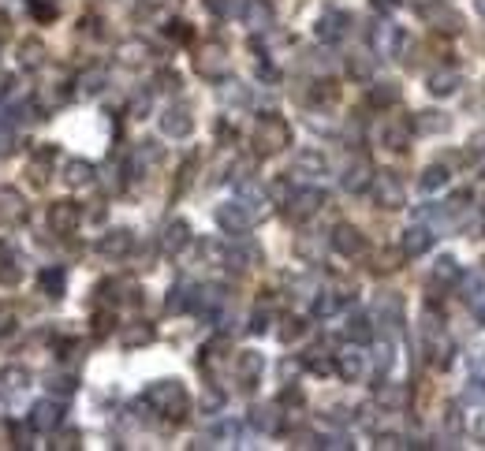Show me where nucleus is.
I'll list each match as a JSON object with an SVG mask.
<instances>
[{
	"label": "nucleus",
	"instance_id": "nucleus-28",
	"mask_svg": "<svg viewBox=\"0 0 485 451\" xmlns=\"http://www.w3.org/2000/svg\"><path fill=\"white\" fill-rule=\"evenodd\" d=\"M396 101H400V86L396 83H373L370 86V104H377V109H392Z\"/></svg>",
	"mask_w": 485,
	"mask_h": 451
},
{
	"label": "nucleus",
	"instance_id": "nucleus-41",
	"mask_svg": "<svg viewBox=\"0 0 485 451\" xmlns=\"http://www.w3.org/2000/svg\"><path fill=\"white\" fill-rule=\"evenodd\" d=\"M303 332H306V321H303V317H284V328H280V339H284V343L303 339Z\"/></svg>",
	"mask_w": 485,
	"mask_h": 451
},
{
	"label": "nucleus",
	"instance_id": "nucleus-27",
	"mask_svg": "<svg viewBox=\"0 0 485 451\" xmlns=\"http://www.w3.org/2000/svg\"><path fill=\"white\" fill-rule=\"evenodd\" d=\"M377 403L388 407V410H400L407 403V388H403V384H377Z\"/></svg>",
	"mask_w": 485,
	"mask_h": 451
},
{
	"label": "nucleus",
	"instance_id": "nucleus-8",
	"mask_svg": "<svg viewBox=\"0 0 485 451\" xmlns=\"http://www.w3.org/2000/svg\"><path fill=\"white\" fill-rule=\"evenodd\" d=\"M370 37H373V49L381 52V56H400L403 45H407L403 30H400V26H392V23H377Z\"/></svg>",
	"mask_w": 485,
	"mask_h": 451
},
{
	"label": "nucleus",
	"instance_id": "nucleus-17",
	"mask_svg": "<svg viewBox=\"0 0 485 451\" xmlns=\"http://www.w3.org/2000/svg\"><path fill=\"white\" fill-rule=\"evenodd\" d=\"M460 86H463V71H460V68H448V64L429 75V90H433L437 97H448V94H455Z\"/></svg>",
	"mask_w": 485,
	"mask_h": 451
},
{
	"label": "nucleus",
	"instance_id": "nucleus-60",
	"mask_svg": "<svg viewBox=\"0 0 485 451\" xmlns=\"http://www.w3.org/2000/svg\"><path fill=\"white\" fill-rule=\"evenodd\" d=\"M400 0H373V8H396Z\"/></svg>",
	"mask_w": 485,
	"mask_h": 451
},
{
	"label": "nucleus",
	"instance_id": "nucleus-45",
	"mask_svg": "<svg viewBox=\"0 0 485 451\" xmlns=\"http://www.w3.org/2000/svg\"><path fill=\"white\" fill-rule=\"evenodd\" d=\"M157 161H161L157 142H142V145H138V164H157Z\"/></svg>",
	"mask_w": 485,
	"mask_h": 451
},
{
	"label": "nucleus",
	"instance_id": "nucleus-34",
	"mask_svg": "<svg viewBox=\"0 0 485 451\" xmlns=\"http://www.w3.org/2000/svg\"><path fill=\"white\" fill-rule=\"evenodd\" d=\"M444 127H448V116L444 112H418V119H414V131H422V135H437Z\"/></svg>",
	"mask_w": 485,
	"mask_h": 451
},
{
	"label": "nucleus",
	"instance_id": "nucleus-57",
	"mask_svg": "<svg viewBox=\"0 0 485 451\" xmlns=\"http://www.w3.org/2000/svg\"><path fill=\"white\" fill-rule=\"evenodd\" d=\"M377 447H403V440H400V436H392V433H385V436H381V444H377Z\"/></svg>",
	"mask_w": 485,
	"mask_h": 451
},
{
	"label": "nucleus",
	"instance_id": "nucleus-46",
	"mask_svg": "<svg viewBox=\"0 0 485 451\" xmlns=\"http://www.w3.org/2000/svg\"><path fill=\"white\" fill-rule=\"evenodd\" d=\"M336 306H340V295H321L318 302H313V313H318V317H329Z\"/></svg>",
	"mask_w": 485,
	"mask_h": 451
},
{
	"label": "nucleus",
	"instance_id": "nucleus-47",
	"mask_svg": "<svg viewBox=\"0 0 485 451\" xmlns=\"http://www.w3.org/2000/svg\"><path fill=\"white\" fill-rule=\"evenodd\" d=\"M49 388L56 392V395H71L75 392V380L71 377H49Z\"/></svg>",
	"mask_w": 485,
	"mask_h": 451
},
{
	"label": "nucleus",
	"instance_id": "nucleus-20",
	"mask_svg": "<svg viewBox=\"0 0 485 451\" xmlns=\"http://www.w3.org/2000/svg\"><path fill=\"white\" fill-rule=\"evenodd\" d=\"M373 313H377V321L381 325H400L403 321V302H400V295H392V291H385V295H377V302H373Z\"/></svg>",
	"mask_w": 485,
	"mask_h": 451
},
{
	"label": "nucleus",
	"instance_id": "nucleus-50",
	"mask_svg": "<svg viewBox=\"0 0 485 451\" xmlns=\"http://www.w3.org/2000/svg\"><path fill=\"white\" fill-rule=\"evenodd\" d=\"M205 8L213 11V16H220V19H224L228 11H232V0H205Z\"/></svg>",
	"mask_w": 485,
	"mask_h": 451
},
{
	"label": "nucleus",
	"instance_id": "nucleus-32",
	"mask_svg": "<svg viewBox=\"0 0 485 451\" xmlns=\"http://www.w3.org/2000/svg\"><path fill=\"white\" fill-rule=\"evenodd\" d=\"M460 265H455V258H441L437 265H433V284H441V287H448V284H455L460 280Z\"/></svg>",
	"mask_w": 485,
	"mask_h": 451
},
{
	"label": "nucleus",
	"instance_id": "nucleus-36",
	"mask_svg": "<svg viewBox=\"0 0 485 451\" xmlns=\"http://www.w3.org/2000/svg\"><path fill=\"white\" fill-rule=\"evenodd\" d=\"M19 56H23V68H42V56H45V49H42V42L37 37H30V42H23L19 45Z\"/></svg>",
	"mask_w": 485,
	"mask_h": 451
},
{
	"label": "nucleus",
	"instance_id": "nucleus-44",
	"mask_svg": "<svg viewBox=\"0 0 485 451\" xmlns=\"http://www.w3.org/2000/svg\"><path fill=\"white\" fill-rule=\"evenodd\" d=\"M146 52H150V49L142 45V42H131V45L120 49V56H124L127 64H142V60H146Z\"/></svg>",
	"mask_w": 485,
	"mask_h": 451
},
{
	"label": "nucleus",
	"instance_id": "nucleus-12",
	"mask_svg": "<svg viewBox=\"0 0 485 451\" xmlns=\"http://www.w3.org/2000/svg\"><path fill=\"white\" fill-rule=\"evenodd\" d=\"M347 26H351V16H347V11H325L313 30H318L321 42H340V37L347 34Z\"/></svg>",
	"mask_w": 485,
	"mask_h": 451
},
{
	"label": "nucleus",
	"instance_id": "nucleus-51",
	"mask_svg": "<svg viewBox=\"0 0 485 451\" xmlns=\"http://www.w3.org/2000/svg\"><path fill=\"white\" fill-rule=\"evenodd\" d=\"M157 83H161V90H176V86H179V75H176V71H164Z\"/></svg>",
	"mask_w": 485,
	"mask_h": 451
},
{
	"label": "nucleus",
	"instance_id": "nucleus-22",
	"mask_svg": "<svg viewBox=\"0 0 485 451\" xmlns=\"http://www.w3.org/2000/svg\"><path fill=\"white\" fill-rule=\"evenodd\" d=\"M467 310L474 321L485 325V276H470L467 280Z\"/></svg>",
	"mask_w": 485,
	"mask_h": 451
},
{
	"label": "nucleus",
	"instance_id": "nucleus-58",
	"mask_svg": "<svg viewBox=\"0 0 485 451\" xmlns=\"http://www.w3.org/2000/svg\"><path fill=\"white\" fill-rule=\"evenodd\" d=\"M150 109V97H138L135 104H131V112H135V116H142V112H146Z\"/></svg>",
	"mask_w": 485,
	"mask_h": 451
},
{
	"label": "nucleus",
	"instance_id": "nucleus-59",
	"mask_svg": "<svg viewBox=\"0 0 485 451\" xmlns=\"http://www.w3.org/2000/svg\"><path fill=\"white\" fill-rule=\"evenodd\" d=\"M75 440H78V433H64L56 447H75Z\"/></svg>",
	"mask_w": 485,
	"mask_h": 451
},
{
	"label": "nucleus",
	"instance_id": "nucleus-33",
	"mask_svg": "<svg viewBox=\"0 0 485 451\" xmlns=\"http://www.w3.org/2000/svg\"><path fill=\"white\" fill-rule=\"evenodd\" d=\"M344 332H347V339H355V343H370V339H373V325H370V317L355 313V317L347 321Z\"/></svg>",
	"mask_w": 485,
	"mask_h": 451
},
{
	"label": "nucleus",
	"instance_id": "nucleus-1",
	"mask_svg": "<svg viewBox=\"0 0 485 451\" xmlns=\"http://www.w3.org/2000/svg\"><path fill=\"white\" fill-rule=\"evenodd\" d=\"M146 403L157 407L164 418H172V421H179L183 414H187V407H191V399H187V392H183L179 380H157V384H150Z\"/></svg>",
	"mask_w": 485,
	"mask_h": 451
},
{
	"label": "nucleus",
	"instance_id": "nucleus-25",
	"mask_svg": "<svg viewBox=\"0 0 485 451\" xmlns=\"http://www.w3.org/2000/svg\"><path fill=\"white\" fill-rule=\"evenodd\" d=\"M411 138V124H400V119H388V124L381 127V145H388V150H403Z\"/></svg>",
	"mask_w": 485,
	"mask_h": 451
},
{
	"label": "nucleus",
	"instance_id": "nucleus-5",
	"mask_svg": "<svg viewBox=\"0 0 485 451\" xmlns=\"http://www.w3.org/2000/svg\"><path fill=\"white\" fill-rule=\"evenodd\" d=\"M228 68V56H224V45L209 42L198 49V56H194V71H198L202 78H220Z\"/></svg>",
	"mask_w": 485,
	"mask_h": 451
},
{
	"label": "nucleus",
	"instance_id": "nucleus-19",
	"mask_svg": "<svg viewBox=\"0 0 485 451\" xmlns=\"http://www.w3.org/2000/svg\"><path fill=\"white\" fill-rule=\"evenodd\" d=\"M251 426L261 429V433H280L284 426V414H280V407L277 403H261L251 410Z\"/></svg>",
	"mask_w": 485,
	"mask_h": 451
},
{
	"label": "nucleus",
	"instance_id": "nucleus-35",
	"mask_svg": "<svg viewBox=\"0 0 485 451\" xmlns=\"http://www.w3.org/2000/svg\"><path fill=\"white\" fill-rule=\"evenodd\" d=\"M426 16H429V23H437V30H448V34H460V30H463L460 16L448 11V8H433V11H426Z\"/></svg>",
	"mask_w": 485,
	"mask_h": 451
},
{
	"label": "nucleus",
	"instance_id": "nucleus-23",
	"mask_svg": "<svg viewBox=\"0 0 485 451\" xmlns=\"http://www.w3.org/2000/svg\"><path fill=\"white\" fill-rule=\"evenodd\" d=\"M243 19H246L251 30H269V26H273V8L265 4V0H246Z\"/></svg>",
	"mask_w": 485,
	"mask_h": 451
},
{
	"label": "nucleus",
	"instance_id": "nucleus-21",
	"mask_svg": "<svg viewBox=\"0 0 485 451\" xmlns=\"http://www.w3.org/2000/svg\"><path fill=\"white\" fill-rule=\"evenodd\" d=\"M336 373L344 377V380H359V377L366 373V358H362L355 347L340 351V354H336Z\"/></svg>",
	"mask_w": 485,
	"mask_h": 451
},
{
	"label": "nucleus",
	"instance_id": "nucleus-54",
	"mask_svg": "<svg viewBox=\"0 0 485 451\" xmlns=\"http://www.w3.org/2000/svg\"><path fill=\"white\" fill-rule=\"evenodd\" d=\"M220 403H224V395H217V392H205V403H202V407H205V410H217Z\"/></svg>",
	"mask_w": 485,
	"mask_h": 451
},
{
	"label": "nucleus",
	"instance_id": "nucleus-38",
	"mask_svg": "<svg viewBox=\"0 0 485 451\" xmlns=\"http://www.w3.org/2000/svg\"><path fill=\"white\" fill-rule=\"evenodd\" d=\"M347 71L355 75V78H370L373 75V60L366 56V52H351V56H347Z\"/></svg>",
	"mask_w": 485,
	"mask_h": 451
},
{
	"label": "nucleus",
	"instance_id": "nucleus-24",
	"mask_svg": "<svg viewBox=\"0 0 485 451\" xmlns=\"http://www.w3.org/2000/svg\"><path fill=\"white\" fill-rule=\"evenodd\" d=\"M26 217V205H23V198L16 191H0V224H19Z\"/></svg>",
	"mask_w": 485,
	"mask_h": 451
},
{
	"label": "nucleus",
	"instance_id": "nucleus-37",
	"mask_svg": "<svg viewBox=\"0 0 485 451\" xmlns=\"http://www.w3.org/2000/svg\"><path fill=\"white\" fill-rule=\"evenodd\" d=\"M153 339V328L150 325H127L124 328V343H127V347H142V343H150Z\"/></svg>",
	"mask_w": 485,
	"mask_h": 451
},
{
	"label": "nucleus",
	"instance_id": "nucleus-4",
	"mask_svg": "<svg viewBox=\"0 0 485 451\" xmlns=\"http://www.w3.org/2000/svg\"><path fill=\"white\" fill-rule=\"evenodd\" d=\"M217 224L224 231H232V235H243V231H251L254 213L246 209V202H228V205L217 209Z\"/></svg>",
	"mask_w": 485,
	"mask_h": 451
},
{
	"label": "nucleus",
	"instance_id": "nucleus-55",
	"mask_svg": "<svg viewBox=\"0 0 485 451\" xmlns=\"http://www.w3.org/2000/svg\"><path fill=\"white\" fill-rule=\"evenodd\" d=\"M0 284H19V269H0Z\"/></svg>",
	"mask_w": 485,
	"mask_h": 451
},
{
	"label": "nucleus",
	"instance_id": "nucleus-18",
	"mask_svg": "<svg viewBox=\"0 0 485 451\" xmlns=\"http://www.w3.org/2000/svg\"><path fill=\"white\" fill-rule=\"evenodd\" d=\"M429 246H433V231L422 228V224H414V228L403 231V246H400V250H403L407 258H422Z\"/></svg>",
	"mask_w": 485,
	"mask_h": 451
},
{
	"label": "nucleus",
	"instance_id": "nucleus-13",
	"mask_svg": "<svg viewBox=\"0 0 485 451\" xmlns=\"http://www.w3.org/2000/svg\"><path fill=\"white\" fill-rule=\"evenodd\" d=\"M261 369H265V362H261L258 351H243L239 358H235V380H239L243 388H254L258 377H261Z\"/></svg>",
	"mask_w": 485,
	"mask_h": 451
},
{
	"label": "nucleus",
	"instance_id": "nucleus-31",
	"mask_svg": "<svg viewBox=\"0 0 485 451\" xmlns=\"http://www.w3.org/2000/svg\"><path fill=\"white\" fill-rule=\"evenodd\" d=\"M64 179H68L71 187H86V183L94 179V164H86V161H68V168H64Z\"/></svg>",
	"mask_w": 485,
	"mask_h": 451
},
{
	"label": "nucleus",
	"instance_id": "nucleus-30",
	"mask_svg": "<svg viewBox=\"0 0 485 451\" xmlns=\"http://www.w3.org/2000/svg\"><path fill=\"white\" fill-rule=\"evenodd\" d=\"M37 287H42L49 299H60V295H64V269H42V276H37Z\"/></svg>",
	"mask_w": 485,
	"mask_h": 451
},
{
	"label": "nucleus",
	"instance_id": "nucleus-6",
	"mask_svg": "<svg viewBox=\"0 0 485 451\" xmlns=\"http://www.w3.org/2000/svg\"><path fill=\"white\" fill-rule=\"evenodd\" d=\"M333 246H336V254H344V258H359V254H366V235L355 228V224H336Z\"/></svg>",
	"mask_w": 485,
	"mask_h": 451
},
{
	"label": "nucleus",
	"instance_id": "nucleus-7",
	"mask_svg": "<svg viewBox=\"0 0 485 451\" xmlns=\"http://www.w3.org/2000/svg\"><path fill=\"white\" fill-rule=\"evenodd\" d=\"M321 205H325V194L321 191H313V187L295 191L292 198H287V217H292V220H310Z\"/></svg>",
	"mask_w": 485,
	"mask_h": 451
},
{
	"label": "nucleus",
	"instance_id": "nucleus-42",
	"mask_svg": "<svg viewBox=\"0 0 485 451\" xmlns=\"http://www.w3.org/2000/svg\"><path fill=\"white\" fill-rule=\"evenodd\" d=\"M400 258H403V250H385V254H377L373 269L377 272H392V269H400Z\"/></svg>",
	"mask_w": 485,
	"mask_h": 451
},
{
	"label": "nucleus",
	"instance_id": "nucleus-10",
	"mask_svg": "<svg viewBox=\"0 0 485 451\" xmlns=\"http://www.w3.org/2000/svg\"><path fill=\"white\" fill-rule=\"evenodd\" d=\"M161 131L168 138H187L194 131V116L183 109V104H176V109H164L161 112Z\"/></svg>",
	"mask_w": 485,
	"mask_h": 451
},
{
	"label": "nucleus",
	"instance_id": "nucleus-14",
	"mask_svg": "<svg viewBox=\"0 0 485 451\" xmlns=\"http://www.w3.org/2000/svg\"><path fill=\"white\" fill-rule=\"evenodd\" d=\"M370 179H373V168H370V161L366 157H355L347 168H344V191H351V194H359V191H366L370 187Z\"/></svg>",
	"mask_w": 485,
	"mask_h": 451
},
{
	"label": "nucleus",
	"instance_id": "nucleus-52",
	"mask_svg": "<svg viewBox=\"0 0 485 451\" xmlns=\"http://www.w3.org/2000/svg\"><path fill=\"white\" fill-rule=\"evenodd\" d=\"M265 321H269V313H265V310H258V313H254V325H251V332H265V328H269Z\"/></svg>",
	"mask_w": 485,
	"mask_h": 451
},
{
	"label": "nucleus",
	"instance_id": "nucleus-56",
	"mask_svg": "<svg viewBox=\"0 0 485 451\" xmlns=\"http://www.w3.org/2000/svg\"><path fill=\"white\" fill-rule=\"evenodd\" d=\"M34 16H37V19H52V16H56V8H49V4H34Z\"/></svg>",
	"mask_w": 485,
	"mask_h": 451
},
{
	"label": "nucleus",
	"instance_id": "nucleus-43",
	"mask_svg": "<svg viewBox=\"0 0 485 451\" xmlns=\"http://www.w3.org/2000/svg\"><path fill=\"white\" fill-rule=\"evenodd\" d=\"M78 86H83V94H97V90L104 86V71H86L83 78H78Z\"/></svg>",
	"mask_w": 485,
	"mask_h": 451
},
{
	"label": "nucleus",
	"instance_id": "nucleus-16",
	"mask_svg": "<svg viewBox=\"0 0 485 451\" xmlns=\"http://www.w3.org/2000/svg\"><path fill=\"white\" fill-rule=\"evenodd\" d=\"M60 421H64V410H60V403H52V399L37 403V407L30 410V429H37V433H49V429H56Z\"/></svg>",
	"mask_w": 485,
	"mask_h": 451
},
{
	"label": "nucleus",
	"instance_id": "nucleus-11",
	"mask_svg": "<svg viewBox=\"0 0 485 451\" xmlns=\"http://www.w3.org/2000/svg\"><path fill=\"white\" fill-rule=\"evenodd\" d=\"M191 243V224L187 220H168L161 231V250L164 254H183Z\"/></svg>",
	"mask_w": 485,
	"mask_h": 451
},
{
	"label": "nucleus",
	"instance_id": "nucleus-48",
	"mask_svg": "<svg viewBox=\"0 0 485 451\" xmlns=\"http://www.w3.org/2000/svg\"><path fill=\"white\" fill-rule=\"evenodd\" d=\"M16 332V313H11L8 306H0V336Z\"/></svg>",
	"mask_w": 485,
	"mask_h": 451
},
{
	"label": "nucleus",
	"instance_id": "nucleus-53",
	"mask_svg": "<svg viewBox=\"0 0 485 451\" xmlns=\"http://www.w3.org/2000/svg\"><path fill=\"white\" fill-rule=\"evenodd\" d=\"M168 34H172V37H179V42H187V37H191V30H187V26H183V23H172V26H168Z\"/></svg>",
	"mask_w": 485,
	"mask_h": 451
},
{
	"label": "nucleus",
	"instance_id": "nucleus-29",
	"mask_svg": "<svg viewBox=\"0 0 485 451\" xmlns=\"http://www.w3.org/2000/svg\"><path fill=\"white\" fill-rule=\"evenodd\" d=\"M292 164H295V172H310V176H321V172H325V157H321L318 150H299Z\"/></svg>",
	"mask_w": 485,
	"mask_h": 451
},
{
	"label": "nucleus",
	"instance_id": "nucleus-2",
	"mask_svg": "<svg viewBox=\"0 0 485 451\" xmlns=\"http://www.w3.org/2000/svg\"><path fill=\"white\" fill-rule=\"evenodd\" d=\"M287 142H292V131H287V124H284L280 116H261L258 124H254V150L261 157L280 153Z\"/></svg>",
	"mask_w": 485,
	"mask_h": 451
},
{
	"label": "nucleus",
	"instance_id": "nucleus-62",
	"mask_svg": "<svg viewBox=\"0 0 485 451\" xmlns=\"http://www.w3.org/2000/svg\"><path fill=\"white\" fill-rule=\"evenodd\" d=\"M478 172H481V176H485V153H481V161H478Z\"/></svg>",
	"mask_w": 485,
	"mask_h": 451
},
{
	"label": "nucleus",
	"instance_id": "nucleus-39",
	"mask_svg": "<svg viewBox=\"0 0 485 451\" xmlns=\"http://www.w3.org/2000/svg\"><path fill=\"white\" fill-rule=\"evenodd\" d=\"M303 366H306V369H313V373H333V358L325 354L321 347H313V351L303 358Z\"/></svg>",
	"mask_w": 485,
	"mask_h": 451
},
{
	"label": "nucleus",
	"instance_id": "nucleus-49",
	"mask_svg": "<svg viewBox=\"0 0 485 451\" xmlns=\"http://www.w3.org/2000/svg\"><path fill=\"white\" fill-rule=\"evenodd\" d=\"M109 328H112V313L104 310V313L94 317V332H97V336H109Z\"/></svg>",
	"mask_w": 485,
	"mask_h": 451
},
{
	"label": "nucleus",
	"instance_id": "nucleus-9",
	"mask_svg": "<svg viewBox=\"0 0 485 451\" xmlns=\"http://www.w3.org/2000/svg\"><path fill=\"white\" fill-rule=\"evenodd\" d=\"M78 220H83V213H78L75 202H52L49 209V228L56 235H71L78 228Z\"/></svg>",
	"mask_w": 485,
	"mask_h": 451
},
{
	"label": "nucleus",
	"instance_id": "nucleus-61",
	"mask_svg": "<svg viewBox=\"0 0 485 451\" xmlns=\"http://www.w3.org/2000/svg\"><path fill=\"white\" fill-rule=\"evenodd\" d=\"M474 11H478V16L485 19V0H474Z\"/></svg>",
	"mask_w": 485,
	"mask_h": 451
},
{
	"label": "nucleus",
	"instance_id": "nucleus-40",
	"mask_svg": "<svg viewBox=\"0 0 485 451\" xmlns=\"http://www.w3.org/2000/svg\"><path fill=\"white\" fill-rule=\"evenodd\" d=\"M0 380H4V388H8V392H11V388L19 392V388H26V380H30V373H26L23 366H8L4 373H0Z\"/></svg>",
	"mask_w": 485,
	"mask_h": 451
},
{
	"label": "nucleus",
	"instance_id": "nucleus-15",
	"mask_svg": "<svg viewBox=\"0 0 485 451\" xmlns=\"http://www.w3.org/2000/svg\"><path fill=\"white\" fill-rule=\"evenodd\" d=\"M131 246H135V235L127 228H112L109 235H101V243H97V250L104 258H124V254H131Z\"/></svg>",
	"mask_w": 485,
	"mask_h": 451
},
{
	"label": "nucleus",
	"instance_id": "nucleus-3",
	"mask_svg": "<svg viewBox=\"0 0 485 451\" xmlns=\"http://www.w3.org/2000/svg\"><path fill=\"white\" fill-rule=\"evenodd\" d=\"M370 194H373V202L381 209H400L403 202H407V191H403V183L392 176V172H373Z\"/></svg>",
	"mask_w": 485,
	"mask_h": 451
},
{
	"label": "nucleus",
	"instance_id": "nucleus-26",
	"mask_svg": "<svg viewBox=\"0 0 485 451\" xmlns=\"http://www.w3.org/2000/svg\"><path fill=\"white\" fill-rule=\"evenodd\" d=\"M441 187H448V168H444V164H429L422 172V179H418V191H422V194H437Z\"/></svg>",
	"mask_w": 485,
	"mask_h": 451
}]
</instances>
